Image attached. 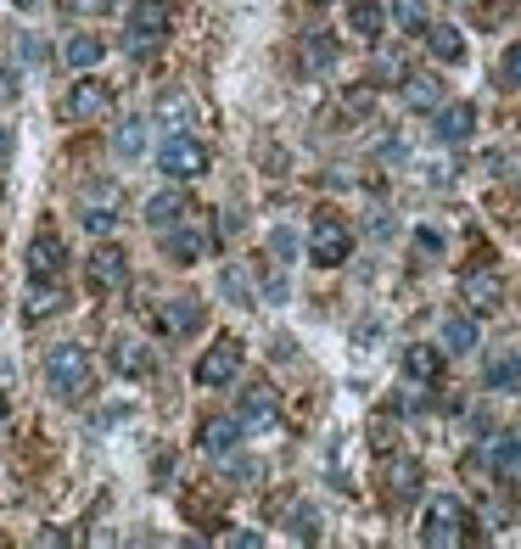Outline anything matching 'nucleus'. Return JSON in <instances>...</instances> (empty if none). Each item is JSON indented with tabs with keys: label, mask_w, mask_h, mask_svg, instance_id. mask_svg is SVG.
I'll use <instances>...</instances> for the list:
<instances>
[{
	"label": "nucleus",
	"mask_w": 521,
	"mask_h": 549,
	"mask_svg": "<svg viewBox=\"0 0 521 549\" xmlns=\"http://www.w3.org/2000/svg\"><path fill=\"white\" fill-rule=\"evenodd\" d=\"M202 320H208L202 297H169V303L157 309V331H163V337H191V331H202Z\"/></svg>",
	"instance_id": "obj_10"
},
{
	"label": "nucleus",
	"mask_w": 521,
	"mask_h": 549,
	"mask_svg": "<svg viewBox=\"0 0 521 549\" xmlns=\"http://www.w3.org/2000/svg\"><path fill=\"white\" fill-rule=\"evenodd\" d=\"M157 118H174V124H191V101H185V96H174V90H169V96L157 101Z\"/></svg>",
	"instance_id": "obj_33"
},
{
	"label": "nucleus",
	"mask_w": 521,
	"mask_h": 549,
	"mask_svg": "<svg viewBox=\"0 0 521 549\" xmlns=\"http://www.w3.org/2000/svg\"><path fill=\"white\" fill-rule=\"evenodd\" d=\"M62 12L68 17H101V12H113V0H62Z\"/></svg>",
	"instance_id": "obj_35"
},
{
	"label": "nucleus",
	"mask_w": 521,
	"mask_h": 549,
	"mask_svg": "<svg viewBox=\"0 0 521 549\" xmlns=\"http://www.w3.org/2000/svg\"><path fill=\"white\" fill-rule=\"evenodd\" d=\"M113 146H118V157H141L146 152V118H124L118 135H113Z\"/></svg>",
	"instance_id": "obj_28"
},
{
	"label": "nucleus",
	"mask_w": 521,
	"mask_h": 549,
	"mask_svg": "<svg viewBox=\"0 0 521 549\" xmlns=\"http://www.w3.org/2000/svg\"><path fill=\"white\" fill-rule=\"evenodd\" d=\"M409 73H404V57L398 51H387V57H376V85H404Z\"/></svg>",
	"instance_id": "obj_31"
},
{
	"label": "nucleus",
	"mask_w": 521,
	"mask_h": 549,
	"mask_svg": "<svg viewBox=\"0 0 521 549\" xmlns=\"http://www.w3.org/2000/svg\"><path fill=\"white\" fill-rule=\"evenodd\" d=\"M303 62H309L314 73H325L331 62H337V40H331V34H309V45H303Z\"/></svg>",
	"instance_id": "obj_29"
},
{
	"label": "nucleus",
	"mask_w": 521,
	"mask_h": 549,
	"mask_svg": "<svg viewBox=\"0 0 521 549\" xmlns=\"http://www.w3.org/2000/svg\"><path fill=\"white\" fill-rule=\"evenodd\" d=\"M68 309V292L62 281H29V297H23V320H51V314Z\"/></svg>",
	"instance_id": "obj_13"
},
{
	"label": "nucleus",
	"mask_w": 521,
	"mask_h": 549,
	"mask_svg": "<svg viewBox=\"0 0 521 549\" xmlns=\"http://www.w3.org/2000/svg\"><path fill=\"white\" fill-rule=\"evenodd\" d=\"M286 533H292V538H303V544H314V538H320V516H314L309 505L286 510Z\"/></svg>",
	"instance_id": "obj_30"
},
{
	"label": "nucleus",
	"mask_w": 521,
	"mask_h": 549,
	"mask_svg": "<svg viewBox=\"0 0 521 549\" xmlns=\"http://www.w3.org/2000/svg\"><path fill=\"white\" fill-rule=\"evenodd\" d=\"M421 538L426 544H460V538H471V516H465L460 499H449V493H437L432 505H426V521H421Z\"/></svg>",
	"instance_id": "obj_4"
},
{
	"label": "nucleus",
	"mask_w": 521,
	"mask_h": 549,
	"mask_svg": "<svg viewBox=\"0 0 521 549\" xmlns=\"http://www.w3.org/2000/svg\"><path fill=\"white\" fill-rule=\"evenodd\" d=\"M113 225H118L113 208H101V202H96V208H85V230H90V236H113Z\"/></svg>",
	"instance_id": "obj_32"
},
{
	"label": "nucleus",
	"mask_w": 521,
	"mask_h": 549,
	"mask_svg": "<svg viewBox=\"0 0 521 549\" xmlns=\"http://www.w3.org/2000/svg\"><path fill=\"white\" fill-rule=\"evenodd\" d=\"M208 230H197V225H174V230H163V253L174 258V264H197V258H208Z\"/></svg>",
	"instance_id": "obj_12"
},
{
	"label": "nucleus",
	"mask_w": 521,
	"mask_h": 549,
	"mask_svg": "<svg viewBox=\"0 0 521 549\" xmlns=\"http://www.w3.org/2000/svg\"><path fill=\"white\" fill-rule=\"evenodd\" d=\"M460 292H465V309L471 314H493L499 303H505V281L493 275V269H471L460 281Z\"/></svg>",
	"instance_id": "obj_11"
},
{
	"label": "nucleus",
	"mask_w": 521,
	"mask_h": 549,
	"mask_svg": "<svg viewBox=\"0 0 521 549\" xmlns=\"http://www.w3.org/2000/svg\"><path fill=\"white\" fill-rule=\"evenodd\" d=\"M68 275V247L57 230H40L29 241V281H62Z\"/></svg>",
	"instance_id": "obj_9"
},
{
	"label": "nucleus",
	"mask_w": 521,
	"mask_h": 549,
	"mask_svg": "<svg viewBox=\"0 0 521 549\" xmlns=\"http://www.w3.org/2000/svg\"><path fill=\"white\" fill-rule=\"evenodd\" d=\"M236 376H241V342L236 337H219L197 359V387H230Z\"/></svg>",
	"instance_id": "obj_8"
},
{
	"label": "nucleus",
	"mask_w": 521,
	"mask_h": 549,
	"mask_svg": "<svg viewBox=\"0 0 521 549\" xmlns=\"http://www.w3.org/2000/svg\"><path fill=\"white\" fill-rule=\"evenodd\" d=\"M113 113V85L107 79H73V90L62 96V118L68 124H96Z\"/></svg>",
	"instance_id": "obj_5"
},
{
	"label": "nucleus",
	"mask_w": 521,
	"mask_h": 549,
	"mask_svg": "<svg viewBox=\"0 0 521 549\" xmlns=\"http://www.w3.org/2000/svg\"><path fill=\"white\" fill-rule=\"evenodd\" d=\"M6 101H17V79L6 68H0V107H6Z\"/></svg>",
	"instance_id": "obj_40"
},
{
	"label": "nucleus",
	"mask_w": 521,
	"mask_h": 549,
	"mask_svg": "<svg viewBox=\"0 0 521 549\" xmlns=\"http://www.w3.org/2000/svg\"><path fill=\"white\" fill-rule=\"evenodd\" d=\"M320 6H325V0H320Z\"/></svg>",
	"instance_id": "obj_43"
},
{
	"label": "nucleus",
	"mask_w": 521,
	"mask_h": 549,
	"mask_svg": "<svg viewBox=\"0 0 521 549\" xmlns=\"http://www.w3.org/2000/svg\"><path fill=\"white\" fill-rule=\"evenodd\" d=\"M415 247H421L426 258H437V253H443V236H437V230L426 225V230H415Z\"/></svg>",
	"instance_id": "obj_37"
},
{
	"label": "nucleus",
	"mask_w": 521,
	"mask_h": 549,
	"mask_svg": "<svg viewBox=\"0 0 521 549\" xmlns=\"http://www.w3.org/2000/svg\"><path fill=\"white\" fill-rule=\"evenodd\" d=\"M169 29H174V6L169 0H135V6H129V23H124L129 57H152L157 45L169 40Z\"/></svg>",
	"instance_id": "obj_1"
},
{
	"label": "nucleus",
	"mask_w": 521,
	"mask_h": 549,
	"mask_svg": "<svg viewBox=\"0 0 521 549\" xmlns=\"http://www.w3.org/2000/svg\"><path fill=\"white\" fill-rule=\"evenodd\" d=\"M101 57H107V40H96V34H68V45H62L68 68H96Z\"/></svg>",
	"instance_id": "obj_20"
},
{
	"label": "nucleus",
	"mask_w": 521,
	"mask_h": 549,
	"mask_svg": "<svg viewBox=\"0 0 521 549\" xmlns=\"http://www.w3.org/2000/svg\"><path fill=\"white\" fill-rule=\"evenodd\" d=\"M12 152H17V135L6 124H0V169H6V163H12Z\"/></svg>",
	"instance_id": "obj_39"
},
{
	"label": "nucleus",
	"mask_w": 521,
	"mask_h": 549,
	"mask_svg": "<svg viewBox=\"0 0 521 549\" xmlns=\"http://www.w3.org/2000/svg\"><path fill=\"white\" fill-rule=\"evenodd\" d=\"M269 253H275V258H281V264H292V258H297V236H292V230H269Z\"/></svg>",
	"instance_id": "obj_34"
},
{
	"label": "nucleus",
	"mask_w": 521,
	"mask_h": 549,
	"mask_svg": "<svg viewBox=\"0 0 521 549\" xmlns=\"http://www.w3.org/2000/svg\"><path fill=\"white\" fill-rule=\"evenodd\" d=\"M45 387L57 398H85L90 393V353L79 342H57L45 353Z\"/></svg>",
	"instance_id": "obj_2"
},
{
	"label": "nucleus",
	"mask_w": 521,
	"mask_h": 549,
	"mask_svg": "<svg viewBox=\"0 0 521 549\" xmlns=\"http://www.w3.org/2000/svg\"><path fill=\"white\" fill-rule=\"evenodd\" d=\"M241 426H269L275 421V387L269 381H253L247 393H241V415H236Z\"/></svg>",
	"instance_id": "obj_17"
},
{
	"label": "nucleus",
	"mask_w": 521,
	"mask_h": 549,
	"mask_svg": "<svg viewBox=\"0 0 521 549\" xmlns=\"http://www.w3.org/2000/svg\"><path fill=\"white\" fill-rule=\"evenodd\" d=\"M348 29L359 34V40H376V34L387 29V6H381V0H353L348 6Z\"/></svg>",
	"instance_id": "obj_19"
},
{
	"label": "nucleus",
	"mask_w": 521,
	"mask_h": 549,
	"mask_svg": "<svg viewBox=\"0 0 521 549\" xmlns=\"http://www.w3.org/2000/svg\"><path fill=\"white\" fill-rule=\"evenodd\" d=\"M477 129V107L471 101H449L443 113H437V141H449V146H460L465 135Z\"/></svg>",
	"instance_id": "obj_16"
},
{
	"label": "nucleus",
	"mask_w": 521,
	"mask_h": 549,
	"mask_svg": "<svg viewBox=\"0 0 521 549\" xmlns=\"http://www.w3.org/2000/svg\"><path fill=\"white\" fill-rule=\"evenodd\" d=\"M505 85H521V40L505 51Z\"/></svg>",
	"instance_id": "obj_38"
},
{
	"label": "nucleus",
	"mask_w": 521,
	"mask_h": 549,
	"mask_svg": "<svg viewBox=\"0 0 521 549\" xmlns=\"http://www.w3.org/2000/svg\"><path fill=\"white\" fill-rule=\"evenodd\" d=\"M348 253H353V230L342 225V219H331V213H320V219H314V230H309V258L320 269H337Z\"/></svg>",
	"instance_id": "obj_6"
},
{
	"label": "nucleus",
	"mask_w": 521,
	"mask_h": 549,
	"mask_svg": "<svg viewBox=\"0 0 521 549\" xmlns=\"http://www.w3.org/2000/svg\"><path fill=\"white\" fill-rule=\"evenodd\" d=\"M85 281H90V292H96V297L124 292V286H129V258H124V247H96V253L85 258Z\"/></svg>",
	"instance_id": "obj_7"
},
{
	"label": "nucleus",
	"mask_w": 521,
	"mask_h": 549,
	"mask_svg": "<svg viewBox=\"0 0 521 549\" xmlns=\"http://www.w3.org/2000/svg\"><path fill=\"white\" fill-rule=\"evenodd\" d=\"M426 45H432V57H437V62H460V57H465V40H460V29H449V23H437V29H426Z\"/></svg>",
	"instance_id": "obj_26"
},
{
	"label": "nucleus",
	"mask_w": 521,
	"mask_h": 549,
	"mask_svg": "<svg viewBox=\"0 0 521 549\" xmlns=\"http://www.w3.org/2000/svg\"><path fill=\"white\" fill-rule=\"evenodd\" d=\"M185 213H191V202H185V191H157V197L146 202V225H152L157 236H163V230H174V225H180Z\"/></svg>",
	"instance_id": "obj_15"
},
{
	"label": "nucleus",
	"mask_w": 521,
	"mask_h": 549,
	"mask_svg": "<svg viewBox=\"0 0 521 549\" xmlns=\"http://www.w3.org/2000/svg\"><path fill=\"white\" fill-rule=\"evenodd\" d=\"M437 348L471 353V348H477V320H471V314H449V320H443V337H437Z\"/></svg>",
	"instance_id": "obj_22"
},
{
	"label": "nucleus",
	"mask_w": 521,
	"mask_h": 549,
	"mask_svg": "<svg viewBox=\"0 0 521 549\" xmlns=\"http://www.w3.org/2000/svg\"><path fill=\"white\" fill-rule=\"evenodd\" d=\"M387 12L404 34H426L432 29V12H426V0H387Z\"/></svg>",
	"instance_id": "obj_24"
},
{
	"label": "nucleus",
	"mask_w": 521,
	"mask_h": 549,
	"mask_svg": "<svg viewBox=\"0 0 521 549\" xmlns=\"http://www.w3.org/2000/svg\"><path fill=\"white\" fill-rule=\"evenodd\" d=\"M113 370H118V376H152L157 353L146 348V342H118V348H113Z\"/></svg>",
	"instance_id": "obj_18"
},
{
	"label": "nucleus",
	"mask_w": 521,
	"mask_h": 549,
	"mask_svg": "<svg viewBox=\"0 0 521 549\" xmlns=\"http://www.w3.org/2000/svg\"><path fill=\"white\" fill-rule=\"evenodd\" d=\"M157 169L174 185L197 180V174H208V146H202L197 135H169V141L157 146Z\"/></svg>",
	"instance_id": "obj_3"
},
{
	"label": "nucleus",
	"mask_w": 521,
	"mask_h": 549,
	"mask_svg": "<svg viewBox=\"0 0 521 549\" xmlns=\"http://www.w3.org/2000/svg\"><path fill=\"white\" fill-rule=\"evenodd\" d=\"M404 101L415 107V113H432L437 101H443V79H432V73H409V79H404Z\"/></svg>",
	"instance_id": "obj_21"
},
{
	"label": "nucleus",
	"mask_w": 521,
	"mask_h": 549,
	"mask_svg": "<svg viewBox=\"0 0 521 549\" xmlns=\"http://www.w3.org/2000/svg\"><path fill=\"white\" fill-rule=\"evenodd\" d=\"M404 370L415 381H437V370H443V353L432 348V342H409L404 348Z\"/></svg>",
	"instance_id": "obj_23"
},
{
	"label": "nucleus",
	"mask_w": 521,
	"mask_h": 549,
	"mask_svg": "<svg viewBox=\"0 0 521 549\" xmlns=\"http://www.w3.org/2000/svg\"><path fill=\"white\" fill-rule=\"evenodd\" d=\"M6 421H12V404H6V393H0V432H6Z\"/></svg>",
	"instance_id": "obj_41"
},
{
	"label": "nucleus",
	"mask_w": 521,
	"mask_h": 549,
	"mask_svg": "<svg viewBox=\"0 0 521 549\" xmlns=\"http://www.w3.org/2000/svg\"><path fill=\"white\" fill-rule=\"evenodd\" d=\"M225 292L236 297V303H253V286H247V275H241V269H225Z\"/></svg>",
	"instance_id": "obj_36"
},
{
	"label": "nucleus",
	"mask_w": 521,
	"mask_h": 549,
	"mask_svg": "<svg viewBox=\"0 0 521 549\" xmlns=\"http://www.w3.org/2000/svg\"><path fill=\"white\" fill-rule=\"evenodd\" d=\"M387 482H393V499H415V493H421V465H415V460H393V465H387Z\"/></svg>",
	"instance_id": "obj_27"
},
{
	"label": "nucleus",
	"mask_w": 521,
	"mask_h": 549,
	"mask_svg": "<svg viewBox=\"0 0 521 549\" xmlns=\"http://www.w3.org/2000/svg\"><path fill=\"white\" fill-rule=\"evenodd\" d=\"M197 443H202V454H236V443H241V421H230V415H213V421H202V432H197Z\"/></svg>",
	"instance_id": "obj_14"
},
{
	"label": "nucleus",
	"mask_w": 521,
	"mask_h": 549,
	"mask_svg": "<svg viewBox=\"0 0 521 549\" xmlns=\"http://www.w3.org/2000/svg\"><path fill=\"white\" fill-rule=\"evenodd\" d=\"M488 387H493V393H516V387H521V348H510L505 359H493V365H488Z\"/></svg>",
	"instance_id": "obj_25"
},
{
	"label": "nucleus",
	"mask_w": 521,
	"mask_h": 549,
	"mask_svg": "<svg viewBox=\"0 0 521 549\" xmlns=\"http://www.w3.org/2000/svg\"><path fill=\"white\" fill-rule=\"evenodd\" d=\"M17 6H34V0H17Z\"/></svg>",
	"instance_id": "obj_42"
}]
</instances>
